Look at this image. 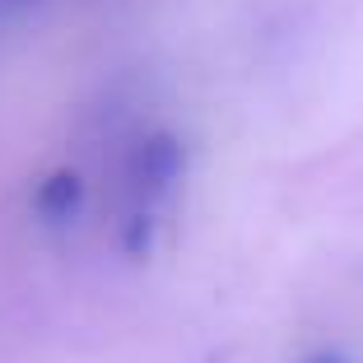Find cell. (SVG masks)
Returning <instances> with one entry per match:
<instances>
[{
  "instance_id": "1",
  "label": "cell",
  "mask_w": 363,
  "mask_h": 363,
  "mask_svg": "<svg viewBox=\"0 0 363 363\" xmlns=\"http://www.w3.org/2000/svg\"><path fill=\"white\" fill-rule=\"evenodd\" d=\"M182 163H186V150H182V140L168 135V130H154V135H145L130 150V163H126V177L135 191L145 196H159L168 191L172 182H177Z\"/></svg>"
},
{
  "instance_id": "2",
  "label": "cell",
  "mask_w": 363,
  "mask_h": 363,
  "mask_svg": "<svg viewBox=\"0 0 363 363\" xmlns=\"http://www.w3.org/2000/svg\"><path fill=\"white\" fill-rule=\"evenodd\" d=\"M79 205H84V177L75 168H56L52 177L38 186L33 196V210L43 214L47 224H65V219H75Z\"/></svg>"
},
{
  "instance_id": "3",
  "label": "cell",
  "mask_w": 363,
  "mask_h": 363,
  "mask_svg": "<svg viewBox=\"0 0 363 363\" xmlns=\"http://www.w3.org/2000/svg\"><path fill=\"white\" fill-rule=\"evenodd\" d=\"M145 247H150V219L135 214V219H130V233H126V252H130V257H140Z\"/></svg>"
},
{
  "instance_id": "4",
  "label": "cell",
  "mask_w": 363,
  "mask_h": 363,
  "mask_svg": "<svg viewBox=\"0 0 363 363\" xmlns=\"http://www.w3.org/2000/svg\"><path fill=\"white\" fill-rule=\"evenodd\" d=\"M308 363H340L335 354H321V359H308Z\"/></svg>"
}]
</instances>
